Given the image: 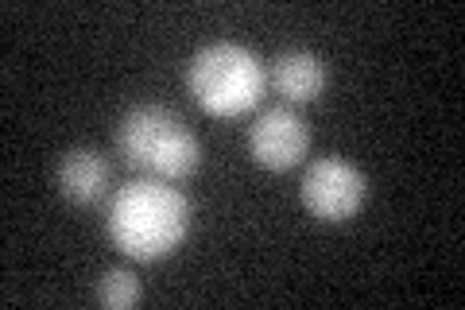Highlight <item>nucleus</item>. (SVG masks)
<instances>
[{
    "label": "nucleus",
    "instance_id": "1",
    "mask_svg": "<svg viewBox=\"0 0 465 310\" xmlns=\"http://www.w3.org/2000/svg\"><path fill=\"white\" fill-rule=\"evenodd\" d=\"M191 229V202L183 190L167 179H133L128 186H116L109 198V221L105 233L116 253L128 260L152 264L171 256L183 245Z\"/></svg>",
    "mask_w": 465,
    "mask_h": 310
},
{
    "label": "nucleus",
    "instance_id": "2",
    "mask_svg": "<svg viewBox=\"0 0 465 310\" xmlns=\"http://www.w3.org/2000/svg\"><path fill=\"white\" fill-rule=\"evenodd\" d=\"M113 147L121 164L148 179L183 183L202 167V144L167 105H133L116 125Z\"/></svg>",
    "mask_w": 465,
    "mask_h": 310
},
{
    "label": "nucleus",
    "instance_id": "3",
    "mask_svg": "<svg viewBox=\"0 0 465 310\" xmlns=\"http://www.w3.org/2000/svg\"><path fill=\"white\" fill-rule=\"evenodd\" d=\"M268 74L260 58L241 43L217 39L202 47L186 66V90L210 116H241L260 105Z\"/></svg>",
    "mask_w": 465,
    "mask_h": 310
},
{
    "label": "nucleus",
    "instance_id": "4",
    "mask_svg": "<svg viewBox=\"0 0 465 310\" xmlns=\"http://www.w3.org/2000/svg\"><path fill=\"white\" fill-rule=\"evenodd\" d=\"M299 198L307 205V214L318 221H349L369 198V179L349 159L326 155L302 171Z\"/></svg>",
    "mask_w": 465,
    "mask_h": 310
},
{
    "label": "nucleus",
    "instance_id": "5",
    "mask_svg": "<svg viewBox=\"0 0 465 310\" xmlns=\"http://www.w3.org/2000/svg\"><path fill=\"white\" fill-rule=\"evenodd\" d=\"M307 147H311V128L302 121V113L291 105L264 109L249 128V152L268 171H291L295 164H302Z\"/></svg>",
    "mask_w": 465,
    "mask_h": 310
},
{
    "label": "nucleus",
    "instance_id": "6",
    "mask_svg": "<svg viewBox=\"0 0 465 310\" xmlns=\"http://www.w3.org/2000/svg\"><path fill=\"white\" fill-rule=\"evenodd\" d=\"M54 183L58 195L74 205H97L101 198H109L113 186V164L97 147H70L63 152L54 167Z\"/></svg>",
    "mask_w": 465,
    "mask_h": 310
},
{
    "label": "nucleus",
    "instance_id": "7",
    "mask_svg": "<svg viewBox=\"0 0 465 310\" xmlns=\"http://www.w3.org/2000/svg\"><path fill=\"white\" fill-rule=\"evenodd\" d=\"M330 82L326 63L314 51H280L268 66V85L287 105H311Z\"/></svg>",
    "mask_w": 465,
    "mask_h": 310
},
{
    "label": "nucleus",
    "instance_id": "8",
    "mask_svg": "<svg viewBox=\"0 0 465 310\" xmlns=\"http://www.w3.org/2000/svg\"><path fill=\"white\" fill-rule=\"evenodd\" d=\"M140 295H143V287L133 268H109L97 279V303L109 310H128L133 303H140Z\"/></svg>",
    "mask_w": 465,
    "mask_h": 310
}]
</instances>
